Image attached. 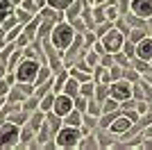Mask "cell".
<instances>
[{
    "label": "cell",
    "instance_id": "1",
    "mask_svg": "<svg viewBox=\"0 0 152 150\" xmlns=\"http://www.w3.org/2000/svg\"><path fill=\"white\" fill-rule=\"evenodd\" d=\"M82 137H84L82 127H75V125H66L64 123V127L55 134V141H57L59 150H77Z\"/></svg>",
    "mask_w": 152,
    "mask_h": 150
},
{
    "label": "cell",
    "instance_id": "2",
    "mask_svg": "<svg viewBox=\"0 0 152 150\" xmlns=\"http://www.w3.org/2000/svg\"><path fill=\"white\" fill-rule=\"evenodd\" d=\"M75 34H77L75 27L64 18V21H59V23L55 25V30H52V34H50V41H52V46H55L57 50L64 52V50L75 41Z\"/></svg>",
    "mask_w": 152,
    "mask_h": 150
},
{
    "label": "cell",
    "instance_id": "3",
    "mask_svg": "<svg viewBox=\"0 0 152 150\" xmlns=\"http://www.w3.org/2000/svg\"><path fill=\"white\" fill-rule=\"evenodd\" d=\"M20 141V125L5 121L0 123V150H12Z\"/></svg>",
    "mask_w": 152,
    "mask_h": 150
},
{
    "label": "cell",
    "instance_id": "4",
    "mask_svg": "<svg viewBox=\"0 0 152 150\" xmlns=\"http://www.w3.org/2000/svg\"><path fill=\"white\" fill-rule=\"evenodd\" d=\"M39 68H41V62H39V59L25 57V59L14 68V73H16V80L18 82H30V84H34V82H37V75H39Z\"/></svg>",
    "mask_w": 152,
    "mask_h": 150
},
{
    "label": "cell",
    "instance_id": "5",
    "mask_svg": "<svg viewBox=\"0 0 152 150\" xmlns=\"http://www.w3.org/2000/svg\"><path fill=\"white\" fill-rule=\"evenodd\" d=\"M127 37L123 34L118 27H114L111 32H107L104 37H102V43H104V48H107V52H111V55H116V52H121L123 46H125Z\"/></svg>",
    "mask_w": 152,
    "mask_h": 150
},
{
    "label": "cell",
    "instance_id": "6",
    "mask_svg": "<svg viewBox=\"0 0 152 150\" xmlns=\"http://www.w3.org/2000/svg\"><path fill=\"white\" fill-rule=\"evenodd\" d=\"M132 125H134L132 116H129V114H127V112H123V109H121V114H118V116H116V118H114V123L109 125L107 130L111 132L114 137H118V139H121L123 134H127V132H129V127H132Z\"/></svg>",
    "mask_w": 152,
    "mask_h": 150
},
{
    "label": "cell",
    "instance_id": "7",
    "mask_svg": "<svg viewBox=\"0 0 152 150\" xmlns=\"http://www.w3.org/2000/svg\"><path fill=\"white\" fill-rule=\"evenodd\" d=\"M109 96H111V98H116L118 102H123V100H127V98H132V82L125 80V77L111 82V84H109Z\"/></svg>",
    "mask_w": 152,
    "mask_h": 150
},
{
    "label": "cell",
    "instance_id": "8",
    "mask_svg": "<svg viewBox=\"0 0 152 150\" xmlns=\"http://www.w3.org/2000/svg\"><path fill=\"white\" fill-rule=\"evenodd\" d=\"M73 109H75V98H70L68 93H57L52 112H57L59 116H66V114H70Z\"/></svg>",
    "mask_w": 152,
    "mask_h": 150
},
{
    "label": "cell",
    "instance_id": "9",
    "mask_svg": "<svg viewBox=\"0 0 152 150\" xmlns=\"http://www.w3.org/2000/svg\"><path fill=\"white\" fill-rule=\"evenodd\" d=\"M132 12L141 18H152V0H132Z\"/></svg>",
    "mask_w": 152,
    "mask_h": 150
},
{
    "label": "cell",
    "instance_id": "10",
    "mask_svg": "<svg viewBox=\"0 0 152 150\" xmlns=\"http://www.w3.org/2000/svg\"><path fill=\"white\" fill-rule=\"evenodd\" d=\"M136 57L145 59V62H152V37L150 34L136 43Z\"/></svg>",
    "mask_w": 152,
    "mask_h": 150
},
{
    "label": "cell",
    "instance_id": "11",
    "mask_svg": "<svg viewBox=\"0 0 152 150\" xmlns=\"http://www.w3.org/2000/svg\"><path fill=\"white\" fill-rule=\"evenodd\" d=\"M27 98H30V96H27L25 91L20 89V84L16 82V84L12 87V91H9V96H7V102H9V105H14V107H20Z\"/></svg>",
    "mask_w": 152,
    "mask_h": 150
},
{
    "label": "cell",
    "instance_id": "12",
    "mask_svg": "<svg viewBox=\"0 0 152 150\" xmlns=\"http://www.w3.org/2000/svg\"><path fill=\"white\" fill-rule=\"evenodd\" d=\"M100 127V116H93V114H84V123H82V132L84 134H91Z\"/></svg>",
    "mask_w": 152,
    "mask_h": 150
},
{
    "label": "cell",
    "instance_id": "13",
    "mask_svg": "<svg viewBox=\"0 0 152 150\" xmlns=\"http://www.w3.org/2000/svg\"><path fill=\"white\" fill-rule=\"evenodd\" d=\"M98 148H100V141H98V137H95V132L84 134L82 141H80V146H77V150H98Z\"/></svg>",
    "mask_w": 152,
    "mask_h": 150
},
{
    "label": "cell",
    "instance_id": "14",
    "mask_svg": "<svg viewBox=\"0 0 152 150\" xmlns=\"http://www.w3.org/2000/svg\"><path fill=\"white\" fill-rule=\"evenodd\" d=\"M41 21H43V16H41V14H37V16H34V18H32V21H30L27 25H23V30H25V34H27V37L32 39V41L37 39V32H39V25H41Z\"/></svg>",
    "mask_w": 152,
    "mask_h": 150
},
{
    "label": "cell",
    "instance_id": "15",
    "mask_svg": "<svg viewBox=\"0 0 152 150\" xmlns=\"http://www.w3.org/2000/svg\"><path fill=\"white\" fill-rule=\"evenodd\" d=\"M45 114H48V112H43V109H37V112L30 114V121H27V123H30V127L34 132H39V127L45 123Z\"/></svg>",
    "mask_w": 152,
    "mask_h": 150
},
{
    "label": "cell",
    "instance_id": "16",
    "mask_svg": "<svg viewBox=\"0 0 152 150\" xmlns=\"http://www.w3.org/2000/svg\"><path fill=\"white\" fill-rule=\"evenodd\" d=\"M80 89H82V82H77L75 77H68L66 84H64V91H61V93H68L70 98H77V96H80Z\"/></svg>",
    "mask_w": 152,
    "mask_h": 150
},
{
    "label": "cell",
    "instance_id": "17",
    "mask_svg": "<svg viewBox=\"0 0 152 150\" xmlns=\"http://www.w3.org/2000/svg\"><path fill=\"white\" fill-rule=\"evenodd\" d=\"M55 25H57V21L43 18V21H41V25H39L37 39H45V37H50V34H52V30H55Z\"/></svg>",
    "mask_w": 152,
    "mask_h": 150
},
{
    "label": "cell",
    "instance_id": "18",
    "mask_svg": "<svg viewBox=\"0 0 152 150\" xmlns=\"http://www.w3.org/2000/svg\"><path fill=\"white\" fill-rule=\"evenodd\" d=\"M93 77H95V82H102V84H111V71L107 68V66H95V71H93Z\"/></svg>",
    "mask_w": 152,
    "mask_h": 150
},
{
    "label": "cell",
    "instance_id": "19",
    "mask_svg": "<svg viewBox=\"0 0 152 150\" xmlns=\"http://www.w3.org/2000/svg\"><path fill=\"white\" fill-rule=\"evenodd\" d=\"M68 77H70L68 68L59 71V73L55 75V84H52V91H55V93H61V91H64V84H66V80H68Z\"/></svg>",
    "mask_w": 152,
    "mask_h": 150
},
{
    "label": "cell",
    "instance_id": "20",
    "mask_svg": "<svg viewBox=\"0 0 152 150\" xmlns=\"http://www.w3.org/2000/svg\"><path fill=\"white\" fill-rule=\"evenodd\" d=\"M64 123H66V125H75V127H82L84 114L80 112V109H73L70 114H66V116H64Z\"/></svg>",
    "mask_w": 152,
    "mask_h": 150
},
{
    "label": "cell",
    "instance_id": "21",
    "mask_svg": "<svg viewBox=\"0 0 152 150\" xmlns=\"http://www.w3.org/2000/svg\"><path fill=\"white\" fill-rule=\"evenodd\" d=\"M14 16L18 18V23H20V25H27V23H30L32 18H34V16H37V14L27 12L25 7H20V5H18V7H14Z\"/></svg>",
    "mask_w": 152,
    "mask_h": 150
},
{
    "label": "cell",
    "instance_id": "22",
    "mask_svg": "<svg viewBox=\"0 0 152 150\" xmlns=\"http://www.w3.org/2000/svg\"><path fill=\"white\" fill-rule=\"evenodd\" d=\"M68 73H70V77H75L77 82H89V80H95L93 73H89V71H82V68H77V66H70Z\"/></svg>",
    "mask_w": 152,
    "mask_h": 150
},
{
    "label": "cell",
    "instance_id": "23",
    "mask_svg": "<svg viewBox=\"0 0 152 150\" xmlns=\"http://www.w3.org/2000/svg\"><path fill=\"white\" fill-rule=\"evenodd\" d=\"M55 100H57V93L50 91V93H45L39 102V109H43V112H52V107H55Z\"/></svg>",
    "mask_w": 152,
    "mask_h": 150
},
{
    "label": "cell",
    "instance_id": "24",
    "mask_svg": "<svg viewBox=\"0 0 152 150\" xmlns=\"http://www.w3.org/2000/svg\"><path fill=\"white\" fill-rule=\"evenodd\" d=\"M114 27H116L114 21H102V23H98V25L93 27V32H95V37H98V39H102L104 34H107V32L114 30Z\"/></svg>",
    "mask_w": 152,
    "mask_h": 150
},
{
    "label": "cell",
    "instance_id": "25",
    "mask_svg": "<svg viewBox=\"0 0 152 150\" xmlns=\"http://www.w3.org/2000/svg\"><path fill=\"white\" fill-rule=\"evenodd\" d=\"M84 59H86V64H89V66H100V59H102V55L100 52H95L93 48H86V52H84Z\"/></svg>",
    "mask_w": 152,
    "mask_h": 150
},
{
    "label": "cell",
    "instance_id": "26",
    "mask_svg": "<svg viewBox=\"0 0 152 150\" xmlns=\"http://www.w3.org/2000/svg\"><path fill=\"white\" fill-rule=\"evenodd\" d=\"M148 37V27H132V30H129V41H134V43H139L141 39H145Z\"/></svg>",
    "mask_w": 152,
    "mask_h": 150
},
{
    "label": "cell",
    "instance_id": "27",
    "mask_svg": "<svg viewBox=\"0 0 152 150\" xmlns=\"http://www.w3.org/2000/svg\"><path fill=\"white\" fill-rule=\"evenodd\" d=\"M95 100H100V102H104V100L109 98V84H102V82H98L95 84Z\"/></svg>",
    "mask_w": 152,
    "mask_h": 150
},
{
    "label": "cell",
    "instance_id": "28",
    "mask_svg": "<svg viewBox=\"0 0 152 150\" xmlns=\"http://www.w3.org/2000/svg\"><path fill=\"white\" fill-rule=\"evenodd\" d=\"M39 102H41V100H39L37 96H30V98L20 105V109H25L27 114H32V112H37V109H39Z\"/></svg>",
    "mask_w": 152,
    "mask_h": 150
},
{
    "label": "cell",
    "instance_id": "29",
    "mask_svg": "<svg viewBox=\"0 0 152 150\" xmlns=\"http://www.w3.org/2000/svg\"><path fill=\"white\" fill-rule=\"evenodd\" d=\"M123 77H125V80H129L134 84V82H139L141 77H143V73H139V71L134 68V66H127L125 71H123Z\"/></svg>",
    "mask_w": 152,
    "mask_h": 150
},
{
    "label": "cell",
    "instance_id": "30",
    "mask_svg": "<svg viewBox=\"0 0 152 150\" xmlns=\"http://www.w3.org/2000/svg\"><path fill=\"white\" fill-rule=\"evenodd\" d=\"M95 84H98L95 80L82 82V89H80V93H82V96H86V98H93V96H95Z\"/></svg>",
    "mask_w": 152,
    "mask_h": 150
},
{
    "label": "cell",
    "instance_id": "31",
    "mask_svg": "<svg viewBox=\"0 0 152 150\" xmlns=\"http://www.w3.org/2000/svg\"><path fill=\"white\" fill-rule=\"evenodd\" d=\"M116 109H121V102H118V100H116V98H111V96H109V98L104 100V102H102V114L116 112Z\"/></svg>",
    "mask_w": 152,
    "mask_h": 150
},
{
    "label": "cell",
    "instance_id": "32",
    "mask_svg": "<svg viewBox=\"0 0 152 150\" xmlns=\"http://www.w3.org/2000/svg\"><path fill=\"white\" fill-rule=\"evenodd\" d=\"M129 66H134V68L139 71V73H145V71H150V68H152V64H150V62H145V59H141V57H134Z\"/></svg>",
    "mask_w": 152,
    "mask_h": 150
},
{
    "label": "cell",
    "instance_id": "33",
    "mask_svg": "<svg viewBox=\"0 0 152 150\" xmlns=\"http://www.w3.org/2000/svg\"><path fill=\"white\" fill-rule=\"evenodd\" d=\"M14 14V5L9 0H0V21H5L7 16H12Z\"/></svg>",
    "mask_w": 152,
    "mask_h": 150
},
{
    "label": "cell",
    "instance_id": "34",
    "mask_svg": "<svg viewBox=\"0 0 152 150\" xmlns=\"http://www.w3.org/2000/svg\"><path fill=\"white\" fill-rule=\"evenodd\" d=\"M104 12H107V18H109V21H114V23L121 18V12H118V7L111 5V2H107V5H104Z\"/></svg>",
    "mask_w": 152,
    "mask_h": 150
},
{
    "label": "cell",
    "instance_id": "35",
    "mask_svg": "<svg viewBox=\"0 0 152 150\" xmlns=\"http://www.w3.org/2000/svg\"><path fill=\"white\" fill-rule=\"evenodd\" d=\"M73 2H75V0H48V5L55 7V9H59V12H66Z\"/></svg>",
    "mask_w": 152,
    "mask_h": 150
},
{
    "label": "cell",
    "instance_id": "36",
    "mask_svg": "<svg viewBox=\"0 0 152 150\" xmlns=\"http://www.w3.org/2000/svg\"><path fill=\"white\" fill-rule=\"evenodd\" d=\"M89 114L93 116H102V102L95 98H89Z\"/></svg>",
    "mask_w": 152,
    "mask_h": 150
},
{
    "label": "cell",
    "instance_id": "37",
    "mask_svg": "<svg viewBox=\"0 0 152 150\" xmlns=\"http://www.w3.org/2000/svg\"><path fill=\"white\" fill-rule=\"evenodd\" d=\"M75 109H80L82 114H86V112H89V98L80 93V96L75 98Z\"/></svg>",
    "mask_w": 152,
    "mask_h": 150
},
{
    "label": "cell",
    "instance_id": "38",
    "mask_svg": "<svg viewBox=\"0 0 152 150\" xmlns=\"http://www.w3.org/2000/svg\"><path fill=\"white\" fill-rule=\"evenodd\" d=\"M93 21H95V25L102 23V21H109V18H107V12H104V7H93Z\"/></svg>",
    "mask_w": 152,
    "mask_h": 150
},
{
    "label": "cell",
    "instance_id": "39",
    "mask_svg": "<svg viewBox=\"0 0 152 150\" xmlns=\"http://www.w3.org/2000/svg\"><path fill=\"white\" fill-rule=\"evenodd\" d=\"M114 59H116V64H118V66H123V68H127V66H129V64H132V59H129V57L125 55V52H116L114 55Z\"/></svg>",
    "mask_w": 152,
    "mask_h": 150
},
{
    "label": "cell",
    "instance_id": "40",
    "mask_svg": "<svg viewBox=\"0 0 152 150\" xmlns=\"http://www.w3.org/2000/svg\"><path fill=\"white\" fill-rule=\"evenodd\" d=\"M123 52H125V55L129 57V59H134V57H136V43L127 39V41H125V46H123Z\"/></svg>",
    "mask_w": 152,
    "mask_h": 150
},
{
    "label": "cell",
    "instance_id": "41",
    "mask_svg": "<svg viewBox=\"0 0 152 150\" xmlns=\"http://www.w3.org/2000/svg\"><path fill=\"white\" fill-rule=\"evenodd\" d=\"M20 7H25L27 12H32V14H39V12H41V7L37 5V0H23Z\"/></svg>",
    "mask_w": 152,
    "mask_h": 150
},
{
    "label": "cell",
    "instance_id": "42",
    "mask_svg": "<svg viewBox=\"0 0 152 150\" xmlns=\"http://www.w3.org/2000/svg\"><path fill=\"white\" fill-rule=\"evenodd\" d=\"M12 87H14V84H9V82H7L5 77H0V96H2V98H7V96H9Z\"/></svg>",
    "mask_w": 152,
    "mask_h": 150
},
{
    "label": "cell",
    "instance_id": "43",
    "mask_svg": "<svg viewBox=\"0 0 152 150\" xmlns=\"http://www.w3.org/2000/svg\"><path fill=\"white\" fill-rule=\"evenodd\" d=\"M20 32H23V25H20V23H18V25H14L12 30L7 32V41H16V37H18Z\"/></svg>",
    "mask_w": 152,
    "mask_h": 150
},
{
    "label": "cell",
    "instance_id": "44",
    "mask_svg": "<svg viewBox=\"0 0 152 150\" xmlns=\"http://www.w3.org/2000/svg\"><path fill=\"white\" fill-rule=\"evenodd\" d=\"M86 2H89L91 7H104L109 2V0H86Z\"/></svg>",
    "mask_w": 152,
    "mask_h": 150
},
{
    "label": "cell",
    "instance_id": "45",
    "mask_svg": "<svg viewBox=\"0 0 152 150\" xmlns=\"http://www.w3.org/2000/svg\"><path fill=\"white\" fill-rule=\"evenodd\" d=\"M150 137H152V123L143 127V139H150Z\"/></svg>",
    "mask_w": 152,
    "mask_h": 150
},
{
    "label": "cell",
    "instance_id": "46",
    "mask_svg": "<svg viewBox=\"0 0 152 150\" xmlns=\"http://www.w3.org/2000/svg\"><path fill=\"white\" fill-rule=\"evenodd\" d=\"M143 80H145V82H150V84H152V68L143 73Z\"/></svg>",
    "mask_w": 152,
    "mask_h": 150
},
{
    "label": "cell",
    "instance_id": "47",
    "mask_svg": "<svg viewBox=\"0 0 152 150\" xmlns=\"http://www.w3.org/2000/svg\"><path fill=\"white\" fill-rule=\"evenodd\" d=\"M5 105H7V98H2V96H0V109H2Z\"/></svg>",
    "mask_w": 152,
    "mask_h": 150
},
{
    "label": "cell",
    "instance_id": "48",
    "mask_svg": "<svg viewBox=\"0 0 152 150\" xmlns=\"http://www.w3.org/2000/svg\"><path fill=\"white\" fill-rule=\"evenodd\" d=\"M9 2H12V5H14V7H18V5H20V2H23V0H9Z\"/></svg>",
    "mask_w": 152,
    "mask_h": 150
},
{
    "label": "cell",
    "instance_id": "49",
    "mask_svg": "<svg viewBox=\"0 0 152 150\" xmlns=\"http://www.w3.org/2000/svg\"><path fill=\"white\" fill-rule=\"evenodd\" d=\"M109 2H111V5H116V2H118V0H109Z\"/></svg>",
    "mask_w": 152,
    "mask_h": 150
},
{
    "label": "cell",
    "instance_id": "50",
    "mask_svg": "<svg viewBox=\"0 0 152 150\" xmlns=\"http://www.w3.org/2000/svg\"><path fill=\"white\" fill-rule=\"evenodd\" d=\"M0 50H2V46H0Z\"/></svg>",
    "mask_w": 152,
    "mask_h": 150
}]
</instances>
